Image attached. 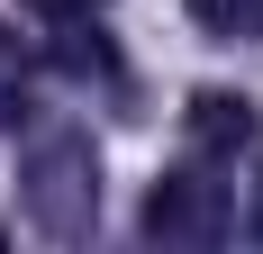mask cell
<instances>
[{"mask_svg":"<svg viewBox=\"0 0 263 254\" xmlns=\"http://www.w3.org/2000/svg\"><path fill=\"white\" fill-rule=\"evenodd\" d=\"M18 209L54 236V245L91 236L100 227V146H91L82 127H46V136L18 154Z\"/></svg>","mask_w":263,"mask_h":254,"instance_id":"6da1fadb","label":"cell"},{"mask_svg":"<svg viewBox=\"0 0 263 254\" xmlns=\"http://www.w3.org/2000/svg\"><path fill=\"white\" fill-rule=\"evenodd\" d=\"M227 227H236L227 182H209L200 164H182V173H163L155 191H145V236H155V245H173V254H209Z\"/></svg>","mask_w":263,"mask_h":254,"instance_id":"7a4b0ae2","label":"cell"},{"mask_svg":"<svg viewBox=\"0 0 263 254\" xmlns=\"http://www.w3.org/2000/svg\"><path fill=\"white\" fill-rule=\"evenodd\" d=\"M182 136H191V154H200V164H227V154L254 146V100H245V91H191Z\"/></svg>","mask_w":263,"mask_h":254,"instance_id":"3957f363","label":"cell"},{"mask_svg":"<svg viewBox=\"0 0 263 254\" xmlns=\"http://www.w3.org/2000/svg\"><path fill=\"white\" fill-rule=\"evenodd\" d=\"M54 73H73V82H109L118 73V55H109V37L91 19H64V37H54Z\"/></svg>","mask_w":263,"mask_h":254,"instance_id":"277c9868","label":"cell"},{"mask_svg":"<svg viewBox=\"0 0 263 254\" xmlns=\"http://www.w3.org/2000/svg\"><path fill=\"white\" fill-rule=\"evenodd\" d=\"M191 19L209 37H263V0H191Z\"/></svg>","mask_w":263,"mask_h":254,"instance_id":"5b68a950","label":"cell"},{"mask_svg":"<svg viewBox=\"0 0 263 254\" xmlns=\"http://www.w3.org/2000/svg\"><path fill=\"white\" fill-rule=\"evenodd\" d=\"M18 109H27V46L0 27V127H18Z\"/></svg>","mask_w":263,"mask_h":254,"instance_id":"8992f818","label":"cell"},{"mask_svg":"<svg viewBox=\"0 0 263 254\" xmlns=\"http://www.w3.org/2000/svg\"><path fill=\"white\" fill-rule=\"evenodd\" d=\"M18 9H36V19H54V27H64V19H91V9H109V0H18Z\"/></svg>","mask_w":263,"mask_h":254,"instance_id":"52a82bcc","label":"cell"},{"mask_svg":"<svg viewBox=\"0 0 263 254\" xmlns=\"http://www.w3.org/2000/svg\"><path fill=\"white\" fill-rule=\"evenodd\" d=\"M245 236L263 245V173H254V200H245Z\"/></svg>","mask_w":263,"mask_h":254,"instance_id":"ba28073f","label":"cell"},{"mask_svg":"<svg viewBox=\"0 0 263 254\" xmlns=\"http://www.w3.org/2000/svg\"><path fill=\"white\" fill-rule=\"evenodd\" d=\"M0 245H9V227H0Z\"/></svg>","mask_w":263,"mask_h":254,"instance_id":"9c48e42d","label":"cell"}]
</instances>
